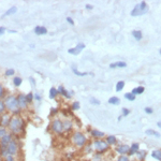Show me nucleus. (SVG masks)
Here are the masks:
<instances>
[{"label":"nucleus","instance_id":"1","mask_svg":"<svg viewBox=\"0 0 161 161\" xmlns=\"http://www.w3.org/2000/svg\"><path fill=\"white\" fill-rule=\"evenodd\" d=\"M8 131L14 137H20L25 134L26 131V121L20 115H14L11 118L10 125L8 127Z\"/></svg>","mask_w":161,"mask_h":161},{"label":"nucleus","instance_id":"2","mask_svg":"<svg viewBox=\"0 0 161 161\" xmlns=\"http://www.w3.org/2000/svg\"><path fill=\"white\" fill-rule=\"evenodd\" d=\"M4 104H6V109L7 112L10 113L12 116L14 115H20V110L18 106V101H17V96L15 95H8L4 98Z\"/></svg>","mask_w":161,"mask_h":161},{"label":"nucleus","instance_id":"3","mask_svg":"<svg viewBox=\"0 0 161 161\" xmlns=\"http://www.w3.org/2000/svg\"><path fill=\"white\" fill-rule=\"evenodd\" d=\"M70 141L71 143L77 147V148H83L87 142H88V139H87V136L85 133H83L82 131H74L71 136H70Z\"/></svg>","mask_w":161,"mask_h":161},{"label":"nucleus","instance_id":"4","mask_svg":"<svg viewBox=\"0 0 161 161\" xmlns=\"http://www.w3.org/2000/svg\"><path fill=\"white\" fill-rule=\"evenodd\" d=\"M91 147H93V151H96L98 154H104L110 148V146L108 145L105 140H103V139L94 140L93 143H91Z\"/></svg>","mask_w":161,"mask_h":161},{"label":"nucleus","instance_id":"5","mask_svg":"<svg viewBox=\"0 0 161 161\" xmlns=\"http://www.w3.org/2000/svg\"><path fill=\"white\" fill-rule=\"evenodd\" d=\"M51 131L56 135H61L65 133L63 125L61 118H54L51 122Z\"/></svg>","mask_w":161,"mask_h":161},{"label":"nucleus","instance_id":"6","mask_svg":"<svg viewBox=\"0 0 161 161\" xmlns=\"http://www.w3.org/2000/svg\"><path fill=\"white\" fill-rule=\"evenodd\" d=\"M148 12V6L145 1H141L139 4H136L133 10L131 11V16H141Z\"/></svg>","mask_w":161,"mask_h":161},{"label":"nucleus","instance_id":"7","mask_svg":"<svg viewBox=\"0 0 161 161\" xmlns=\"http://www.w3.org/2000/svg\"><path fill=\"white\" fill-rule=\"evenodd\" d=\"M19 149H20V144L17 141V137H14V139L12 140V142L9 144L7 151H8L9 155L13 156V157H17L18 154H19Z\"/></svg>","mask_w":161,"mask_h":161},{"label":"nucleus","instance_id":"8","mask_svg":"<svg viewBox=\"0 0 161 161\" xmlns=\"http://www.w3.org/2000/svg\"><path fill=\"white\" fill-rule=\"evenodd\" d=\"M14 139V136L11 134L10 132H8L1 140H0V151H6V149L8 148L9 144L12 142V140Z\"/></svg>","mask_w":161,"mask_h":161},{"label":"nucleus","instance_id":"9","mask_svg":"<svg viewBox=\"0 0 161 161\" xmlns=\"http://www.w3.org/2000/svg\"><path fill=\"white\" fill-rule=\"evenodd\" d=\"M17 101H18V106H19L20 111H25V110L28 109L29 104L26 100V95H23V94L17 95Z\"/></svg>","mask_w":161,"mask_h":161},{"label":"nucleus","instance_id":"10","mask_svg":"<svg viewBox=\"0 0 161 161\" xmlns=\"http://www.w3.org/2000/svg\"><path fill=\"white\" fill-rule=\"evenodd\" d=\"M11 118H12V115H11L10 113L6 112L4 114H2L1 116H0V126L8 128L9 125H10V121H11Z\"/></svg>","mask_w":161,"mask_h":161},{"label":"nucleus","instance_id":"11","mask_svg":"<svg viewBox=\"0 0 161 161\" xmlns=\"http://www.w3.org/2000/svg\"><path fill=\"white\" fill-rule=\"evenodd\" d=\"M62 125H63V131L65 132H70V131L73 130L74 124H73V120L71 118H68L67 117V118L62 119Z\"/></svg>","mask_w":161,"mask_h":161},{"label":"nucleus","instance_id":"12","mask_svg":"<svg viewBox=\"0 0 161 161\" xmlns=\"http://www.w3.org/2000/svg\"><path fill=\"white\" fill-rule=\"evenodd\" d=\"M84 49H85V44H84V43H78L75 47L69 49V50H68V53L71 54V55H78Z\"/></svg>","mask_w":161,"mask_h":161},{"label":"nucleus","instance_id":"13","mask_svg":"<svg viewBox=\"0 0 161 161\" xmlns=\"http://www.w3.org/2000/svg\"><path fill=\"white\" fill-rule=\"evenodd\" d=\"M130 151V146L129 145H126V144H121V145H118L116 147V152L119 154V155H127Z\"/></svg>","mask_w":161,"mask_h":161},{"label":"nucleus","instance_id":"14","mask_svg":"<svg viewBox=\"0 0 161 161\" xmlns=\"http://www.w3.org/2000/svg\"><path fill=\"white\" fill-rule=\"evenodd\" d=\"M89 132H90L91 136H93L95 140H100V139H102V137L105 136L104 132H102L100 130H97V129H91V130H89Z\"/></svg>","mask_w":161,"mask_h":161},{"label":"nucleus","instance_id":"15","mask_svg":"<svg viewBox=\"0 0 161 161\" xmlns=\"http://www.w3.org/2000/svg\"><path fill=\"white\" fill-rule=\"evenodd\" d=\"M57 91H58V95L65 97L66 99H70L71 98V93H69L63 86H59L58 88H57Z\"/></svg>","mask_w":161,"mask_h":161},{"label":"nucleus","instance_id":"16","mask_svg":"<svg viewBox=\"0 0 161 161\" xmlns=\"http://www.w3.org/2000/svg\"><path fill=\"white\" fill-rule=\"evenodd\" d=\"M34 33L37 36H43V34L47 33V29L44 26H37V27H34Z\"/></svg>","mask_w":161,"mask_h":161},{"label":"nucleus","instance_id":"17","mask_svg":"<svg viewBox=\"0 0 161 161\" xmlns=\"http://www.w3.org/2000/svg\"><path fill=\"white\" fill-rule=\"evenodd\" d=\"M105 142L108 143L109 146H115L117 144V137L115 135H109L105 139Z\"/></svg>","mask_w":161,"mask_h":161},{"label":"nucleus","instance_id":"18","mask_svg":"<svg viewBox=\"0 0 161 161\" xmlns=\"http://www.w3.org/2000/svg\"><path fill=\"white\" fill-rule=\"evenodd\" d=\"M139 147H140V145L137 144V143H133V144L130 146V151H129L128 155H129V156H133V155L137 154V152H139Z\"/></svg>","mask_w":161,"mask_h":161},{"label":"nucleus","instance_id":"19","mask_svg":"<svg viewBox=\"0 0 161 161\" xmlns=\"http://www.w3.org/2000/svg\"><path fill=\"white\" fill-rule=\"evenodd\" d=\"M17 12V8L16 7H11L9 10H7L6 12H4V14L2 15V17H7V16H10V15H13V14H15Z\"/></svg>","mask_w":161,"mask_h":161},{"label":"nucleus","instance_id":"20","mask_svg":"<svg viewBox=\"0 0 161 161\" xmlns=\"http://www.w3.org/2000/svg\"><path fill=\"white\" fill-rule=\"evenodd\" d=\"M127 67V63L125 61H117V62H113L110 65L111 69H115V68H126Z\"/></svg>","mask_w":161,"mask_h":161},{"label":"nucleus","instance_id":"21","mask_svg":"<svg viewBox=\"0 0 161 161\" xmlns=\"http://www.w3.org/2000/svg\"><path fill=\"white\" fill-rule=\"evenodd\" d=\"M144 90H145V88H144L143 86H139V87H136V88L132 89L131 94H132V95H134V96H136V95H141V94H143V93H144Z\"/></svg>","mask_w":161,"mask_h":161},{"label":"nucleus","instance_id":"22","mask_svg":"<svg viewBox=\"0 0 161 161\" xmlns=\"http://www.w3.org/2000/svg\"><path fill=\"white\" fill-rule=\"evenodd\" d=\"M132 36H133V38H134L135 40H137V41H141L142 38H143V34H142V32H141L140 30H133V31H132Z\"/></svg>","mask_w":161,"mask_h":161},{"label":"nucleus","instance_id":"23","mask_svg":"<svg viewBox=\"0 0 161 161\" xmlns=\"http://www.w3.org/2000/svg\"><path fill=\"white\" fill-rule=\"evenodd\" d=\"M109 103L110 104H113V105H118L120 103V99L118 97H111L109 99Z\"/></svg>","mask_w":161,"mask_h":161},{"label":"nucleus","instance_id":"24","mask_svg":"<svg viewBox=\"0 0 161 161\" xmlns=\"http://www.w3.org/2000/svg\"><path fill=\"white\" fill-rule=\"evenodd\" d=\"M57 96H58V91H57V88L52 87V88L50 89V98H51V99H56Z\"/></svg>","mask_w":161,"mask_h":161},{"label":"nucleus","instance_id":"25","mask_svg":"<svg viewBox=\"0 0 161 161\" xmlns=\"http://www.w3.org/2000/svg\"><path fill=\"white\" fill-rule=\"evenodd\" d=\"M8 96L7 90L4 89V87L0 84V100H4V98Z\"/></svg>","mask_w":161,"mask_h":161},{"label":"nucleus","instance_id":"26","mask_svg":"<svg viewBox=\"0 0 161 161\" xmlns=\"http://www.w3.org/2000/svg\"><path fill=\"white\" fill-rule=\"evenodd\" d=\"M22 83H23V78H22V77L15 76V77L13 78V85H14L15 87H19V86L22 85Z\"/></svg>","mask_w":161,"mask_h":161},{"label":"nucleus","instance_id":"27","mask_svg":"<svg viewBox=\"0 0 161 161\" xmlns=\"http://www.w3.org/2000/svg\"><path fill=\"white\" fill-rule=\"evenodd\" d=\"M152 157L158 161H161V151H154L152 153Z\"/></svg>","mask_w":161,"mask_h":161},{"label":"nucleus","instance_id":"28","mask_svg":"<svg viewBox=\"0 0 161 161\" xmlns=\"http://www.w3.org/2000/svg\"><path fill=\"white\" fill-rule=\"evenodd\" d=\"M145 133H146L147 135H154V136L160 137V133H159V132H157V131H155V130H152V129H148V130H146V131H145Z\"/></svg>","mask_w":161,"mask_h":161},{"label":"nucleus","instance_id":"29","mask_svg":"<svg viewBox=\"0 0 161 161\" xmlns=\"http://www.w3.org/2000/svg\"><path fill=\"white\" fill-rule=\"evenodd\" d=\"M7 112V109H6V104H4V101L3 100H0V116L2 114H4Z\"/></svg>","mask_w":161,"mask_h":161},{"label":"nucleus","instance_id":"30","mask_svg":"<svg viewBox=\"0 0 161 161\" xmlns=\"http://www.w3.org/2000/svg\"><path fill=\"white\" fill-rule=\"evenodd\" d=\"M125 87V82L124 80H119V82L116 84V91L117 93H119V91H121Z\"/></svg>","mask_w":161,"mask_h":161},{"label":"nucleus","instance_id":"31","mask_svg":"<svg viewBox=\"0 0 161 161\" xmlns=\"http://www.w3.org/2000/svg\"><path fill=\"white\" fill-rule=\"evenodd\" d=\"M72 71H73V73H74L75 75H77V76H86V75H88L87 72H80V71H78L77 69H75V68H72Z\"/></svg>","mask_w":161,"mask_h":161},{"label":"nucleus","instance_id":"32","mask_svg":"<svg viewBox=\"0 0 161 161\" xmlns=\"http://www.w3.org/2000/svg\"><path fill=\"white\" fill-rule=\"evenodd\" d=\"M8 132H9V131H8V128L2 127V126H0V140H1L2 137H3Z\"/></svg>","mask_w":161,"mask_h":161},{"label":"nucleus","instance_id":"33","mask_svg":"<svg viewBox=\"0 0 161 161\" xmlns=\"http://www.w3.org/2000/svg\"><path fill=\"white\" fill-rule=\"evenodd\" d=\"M26 100H27V102H28V104L32 103L33 100H34V98H33V94H32V93L27 94V95H26Z\"/></svg>","mask_w":161,"mask_h":161},{"label":"nucleus","instance_id":"34","mask_svg":"<svg viewBox=\"0 0 161 161\" xmlns=\"http://www.w3.org/2000/svg\"><path fill=\"white\" fill-rule=\"evenodd\" d=\"M89 102H90L93 105H100V104H101V102H100L98 99L94 98V97H91V98L89 99Z\"/></svg>","mask_w":161,"mask_h":161},{"label":"nucleus","instance_id":"35","mask_svg":"<svg viewBox=\"0 0 161 161\" xmlns=\"http://www.w3.org/2000/svg\"><path fill=\"white\" fill-rule=\"evenodd\" d=\"M125 98L127 99V100H129V101H134V100H135V96H134V95H132L131 93H127V94H125Z\"/></svg>","mask_w":161,"mask_h":161},{"label":"nucleus","instance_id":"36","mask_svg":"<svg viewBox=\"0 0 161 161\" xmlns=\"http://www.w3.org/2000/svg\"><path fill=\"white\" fill-rule=\"evenodd\" d=\"M79 102H73L72 104H71V110L72 111H77V110H79Z\"/></svg>","mask_w":161,"mask_h":161},{"label":"nucleus","instance_id":"37","mask_svg":"<svg viewBox=\"0 0 161 161\" xmlns=\"http://www.w3.org/2000/svg\"><path fill=\"white\" fill-rule=\"evenodd\" d=\"M116 161H130V159H129V157L128 156H125V155H122V156H119L118 158H117V160Z\"/></svg>","mask_w":161,"mask_h":161},{"label":"nucleus","instance_id":"38","mask_svg":"<svg viewBox=\"0 0 161 161\" xmlns=\"http://www.w3.org/2000/svg\"><path fill=\"white\" fill-rule=\"evenodd\" d=\"M14 74H15V70H13V69H8V70L6 71L7 76H13Z\"/></svg>","mask_w":161,"mask_h":161},{"label":"nucleus","instance_id":"39","mask_svg":"<svg viewBox=\"0 0 161 161\" xmlns=\"http://www.w3.org/2000/svg\"><path fill=\"white\" fill-rule=\"evenodd\" d=\"M83 148H84V152H85L86 154H87V153H90L91 151H93V147H91V145H87V144H86Z\"/></svg>","mask_w":161,"mask_h":161},{"label":"nucleus","instance_id":"40","mask_svg":"<svg viewBox=\"0 0 161 161\" xmlns=\"http://www.w3.org/2000/svg\"><path fill=\"white\" fill-rule=\"evenodd\" d=\"M3 161H15V157L11 156V155H8V156L3 159Z\"/></svg>","mask_w":161,"mask_h":161},{"label":"nucleus","instance_id":"41","mask_svg":"<svg viewBox=\"0 0 161 161\" xmlns=\"http://www.w3.org/2000/svg\"><path fill=\"white\" fill-rule=\"evenodd\" d=\"M59 112L58 109H56V108H53L51 109V116H55V115H57V113Z\"/></svg>","mask_w":161,"mask_h":161},{"label":"nucleus","instance_id":"42","mask_svg":"<svg viewBox=\"0 0 161 161\" xmlns=\"http://www.w3.org/2000/svg\"><path fill=\"white\" fill-rule=\"evenodd\" d=\"M121 112H122V116H128V115H129V113H130V111L128 110V109H126V108H124L122 110H121Z\"/></svg>","mask_w":161,"mask_h":161},{"label":"nucleus","instance_id":"43","mask_svg":"<svg viewBox=\"0 0 161 161\" xmlns=\"http://www.w3.org/2000/svg\"><path fill=\"white\" fill-rule=\"evenodd\" d=\"M33 98H34V100L38 101V102H40V101L42 100V97H41L39 94H33Z\"/></svg>","mask_w":161,"mask_h":161},{"label":"nucleus","instance_id":"44","mask_svg":"<svg viewBox=\"0 0 161 161\" xmlns=\"http://www.w3.org/2000/svg\"><path fill=\"white\" fill-rule=\"evenodd\" d=\"M145 112H146L147 114H153V113H154V110H153L152 108H145Z\"/></svg>","mask_w":161,"mask_h":161},{"label":"nucleus","instance_id":"45","mask_svg":"<svg viewBox=\"0 0 161 161\" xmlns=\"http://www.w3.org/2000/svg\"><path fill=\"white\" fill-rule=\"evenodd\" d=\"M67 22H68V23H69V24H70V25H72V26L74 25V20H73L71 17H67Z\"/></svg>","mask_w":161,"mask_h":161},{"label":"nucleus","instance_id":"46","mask_svg":"<svg viewBox=\"0 0 161 161\" xmlns=\"http://www.w3.org/2000/svg\"><path fill=\"white\" fill-rule=\"evenodd\" d=\"M29 82L31 83V85H32V86L36 85V80H34V78H33V77H29Z\"/></svg>","mask_w":161,"mask_h":161},{"label":"nucleus","instance_id":"47","mask_svg":"<svg viewBox=\"0 0 161 161\" xmlns=\"http://www.w3.org/2000/svg\"><path fill=\"white\" fill-rule=\"evenodd\" d=\"M4 31H6V28L4 27H0V36H2V34L4 33Z\"/></svg>","mask_w":161,"mask_h":161},{"label":"nucleus","instance_id":"48","mask_svg":"<svg viewBox=\"0 0 161 161\" xmlns=\"http://www.w3.org/2000/svg\"><path fill=\"white\" fill-rule=\"evenodd\" d=\"M86 9H87V10H93V9H94V6H91V4H86Z\"/></svg>","mask_w":161,"mask_h":161},{"label":"nucleus","instance_id":"49","mask_svg":"<svg viewBox=\"0 0 161 161\" xmlns=\"http://www.w3.org/2000/svg\"><path fill=\"white\" fill-rule=\"evenodd\" d=\"M9 32H10V33H16L15 30H9Z\"/></svg>","mask_w":161,"mask_h":161},{"label":"nucleus","instance_id":"50","mask_svg":"<svg viewBox=\"0 0 161 161\" xmlns=\"http://www.w3.org/2000/svg\"><path fill=\"white\" fill-rule=\"evenodd\" d=\"M157 126H158V127H159V128H161V121H158Z\"/></svg>","mask_w":161,"mask_h":161},{"label":"nucleus","instance_id":"51","mask_svg":"<svg viewBox=\"0 0 161 161\" xmlns=\"http://www.w3.org/2000/svg\"><path fill=\"white\" fill-rule=\"evenodd\" d=\"M159 53H160V55H161V49H160V51H159Z\"/></svg>","mask_w":161,"mask_h":161}]
</instances>
